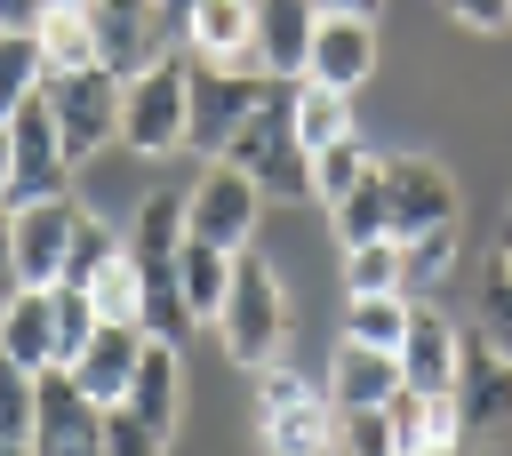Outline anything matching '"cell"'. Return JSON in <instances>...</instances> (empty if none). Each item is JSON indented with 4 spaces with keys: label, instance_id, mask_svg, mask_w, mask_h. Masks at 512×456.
<instances>
[{
    "label": "cell",
    "instance_id": "6da1fadb",
    "mask_svg": "<svg viewBox=\"0 0 512 456\" xmlns=\"http://www.w3.org/2000/svg\"><path fill=\"white\" fill-rule=\"evenodd\" d=\"M224 160L240 176H256L264 200H312V152L296 144V120H288V80H264L256 88V112L240 120V136L224 144Z\"/></svg>",
    "mask_w": 512,
    "mask_h": 456
},
{
    "label": "cell",
    "instance_id": "7a4b0ae2",
    "mask_svg": "<svg viewBox=\"0 0 512 456\" xmlns=\"http://www.w3.org/2000/svg\"><path fill=\"white\" fill-rule=\"evenodd\" d=\"M216 336H224L232 368H248V376L280 368V344H288V296H280V272H272L256 248L232 256V288H224Z\"/></svg>",
    "mask_w": 512,
    "mask_h": 456
},
{
    "label": "cell",
    "instance_id": "3957f363",
    "mask_svg": "<svg viewBox=\"0 0 512 456\" xmlns=\"http://www.w3.org/2000/svg\"><path fill=\"white\" fill-rule=\"evenodd\" d=\"M256 448L264 456H336V408L312 376L264 368L256 376Z\"/></svg>",
    "mask_w": 512,
    "mask_h": 456
},
{
    "label": "cell",
    "instance_id": "277c9868",
    "mask_svg": "<svg viewBox=\"0 0 512 456\" xmlns=\"http://www.w3.org/2000/svg\"><path fill=\"white\" fill-rule=\"evenodd\" d=\"M40 104H48L56 144H64L72 168L96 160L104 144H120V80H112L104 64H88V72H48V80H40Z\"/></svg>",
    "mask_w": 512,
    "mask_h": 456
},
{
    "label": "cell",
    "instance_id": "5b68a950",
    "mask_svg": "<svg viewBox=\"0 0 512 456\" xmlns=\"http://www.w3.org/2000/svg\"><path fill=\"white\" fill-rule=\"evenodd\" d=\"M184 80H192L184 48H168V56L144 64L136 80H120V144H128V152H144V160L184 152Z\"/></svg>",
    "mask_w": 512,
    "mask_h": 456
},
{
    "label": "cell",
    "instance_id": "8992f818",
    "mask_svg": "<svg viewBox=\"0 0 512 456\" xmlns=\"http://www.w3.org/2000/svg\"><path fill=\"white\" fill-rule=\"evenodd\" d=\"M376 200H384V240H424V232H456V176L424 152H392L376 160Z\"/></svg>",
    "mask_w": 512,
    "mask_h": 456
},
{
    "label": "cell",
    "instance_id": "52a82bcc",
    "mask_svg": "<svg viewBox=\"0 0 512 456\" xmlns=\"http://www.w3.org/2000/svg\"><path fill=\"white\" fill-rule=\"evenodd\" d=\"M264 208H272V200L256 192V176H240L232 160H208V168L192 176V192H184V240H208V248L240 256V248L256 240Z\"/></svg>",
    "mask_w": 512,
    "mask_h": 456
},
{
    "label": "cell",
    "instance_id": "ba28073f",
    "mask_svg": "<svg viewBox=\"0 0 512 456\" xmlns=\"http://www.w3.org/2000/svg\"><path fill=\"white\" fill-rule=\"evenodd\" d=\"M184 64H192V56H184ZM256 88H264V72L192 64V80H184V152L224 160V144H232V136H240V120L256 112Z\"/></svg>",
    "mask_w": 512,
    "mask_h": 456
},
{
    "label": "cell",
    "instance_id": "9c48e42d",
    "mask_svg": "<svg viewBox=\"0 0 512 456\" xmlns=\"http://www.w3.org/2000/svg\"><path fill=\"white\" fill-rule=\"evenodd\" d=\"M80 224H88V208H80L72 192L16 200V208H8V232H16V280H24V288H56V280H64V256H72V240H80Z\"/></svg>",
    "mask_w": 512,
    "mask_h": 456
},
{
    "label": "cell",
    "instance_id": "30bf717a",
    "mask_svg": "<svg viewBox=\"0 0 512 456\" xmlns=\"http://www.w3.org/2000/svg\"><path fill=\"white\" fill-rule=\"evenodd\" d=\"M88 32H96V64L112 80H136L144 64H160L176 48L160 0H88Z\"/></svg>",
    "mask_w": 512,
    "mask_h": 456
},
{
    "label": "cell",
    "instance_id": "8fae6325",
    "mask_svg": "<svg viewBox=\"0 0 512 456\" xmlns=\"http://www.w3.org/2000/svg\"><path fill=\"white\" fill-rule=\"evenodd\" d=\"M32 456H104V408H96L64 368H40V400H32Z\"/></svg>",
    "mask_w": 512,
    "mask_h": 456
},
{
    "label": "cell",
    "instance_id": "7c38bea8",
    "mask_svg": "<svg viewBox=\"0 0 512 456\" xmlns=\"http://www.w3.org/2000/svg\"><path fill=\"white\" fill-rule=\"evenodd\" d=\"M464 368V328L440 304H408V336H400V384L424 400H448Z\"/></svg>",
    "mask_w": 512,
    "mask_h": 456
},
{
    "label": "cell",
    "instance_id": "4fadbf2b",
    "mask_svg": "<svg viewBox=\"0 0 512 456\" xmlns=\"http://www.w3.org/2000/svg\"><path fill=\"white\" fill-rule=\"evenodd\" d=\"M456 424L464 440H504L512 432V360L488 352L480 336H464V368H456Z\"/></svg>",
    "mask_w": 512,
    "mask_h": 456
},
{
    "label": "cell",
    "instance_id": "5bb4252c",
    "mask_svg": "<svg viewBox=\"0 0 512 456\" xmlns=\"http://www.w3.org/2000/svg\"><path fill=\"white\" fill-rule=\"evenodd\" d=\"M64 176H72V160H64V144H56L48 104L32 96V104L8 120V208H16V200H48V192H64Z\"/></svg>",
    "mask_w": 512,
    "mask_h": 456
},
{
    "label": "cell",
    "instance_id": "9a60e30c",
    "mask_svg": "<svg viewBox=\"0 0 512 456\" xmlns=\"http://www.w3.org/2000/svg\"><path fill=\"white\" fill-rule=\"evenodd\" d=\"M176 48L192 64H224V72H256V0H200L176 24Z\"/></svg>",
    "mask_w": 512,
    "mask_h": 456
},
{
    "label": "cell",
    "instance_id": "2e32d148",
    "mask_svg": "<svg viewBox=\"0 0 512 456\" xmlns=\"http://www.w3.org/2000/svg\"><path fill=\"white\" fill-rule=\"evenodd\" d=\"M368 72H376V24H368V16H320L312 56H304V80H320V88L352 96Z\"/></svg>",
    "mask_w": 512,
    "mask_h": 456
},
{
    "label": "cell",
    "instance_id": "e0dca14e",
    "mask_svg": "<svg viewBox=\"0 0 512 456\" xmlns=\"http://www.w3.org/2000/svg\"><path fill=\"white\" fill-rule=\"evenodd\" d=\"M136 360H144V328H128V320H104L96 336H88V352L64 368L96 408H120L128 400V384H136Z\"/></svg>",
    "mask_w": 512,
    "mask_h": 456
},
{
    "label": "cell",
    "instance_id": "ac0fdd59",
    "mask_svg": "<svg viewBox=\"0 0 512 456\" xmlns=\"http://www.w3.org/2000/svg\"><path fill=\"white\" fill-rule=\"evenodd\" d=\"M320 8L312 0H256V72L264 80H304Z\"/></svg>",
    "mask_w": 512,
    "mask_h": 456
},
{
    "label": "cell",
    "instance_id": "d6986e66",
    "mask_svg": "<svg viewBox=\"0 0 512 456\" xmlns=\"http://www.w3.org/2000/svg\"><path fill=\"white\" fill-rule=\"evenodd\" d=\"M384 424H392V456H456V448H464L456 400H424V392H408V384L384 400Z\"/></svg>",
    "mask_w": 512,
    "mask_h": 456
},
{
    "label": "cell",
    "instance_id": "ffe728a7",
    "mask_svg": "<svg viewBox=\"0 0 512 456\" xmlns=\"http://www.w3.org/2000/svg\"><path fill=\"white\" fill-rule=\"evenodd\" d=\"M320 392H328V408H384L400 392V360L392 352H368V344H336Z\"/></svg>",
    "mask_w": 512,
    "mask_h": 456
},
{
    "label": "cell",
    "instance_id": "44dd1931",
    "mask_svg": "<svg viewBox=\"0 0 512 456\" xmlns=\"http://www.w3.org/2000/svg\"><path fill=\"white\" fill-rule=\"evenodd\" d=\"M120 408H136L152 432H168V440H176V416H184V352L144 336V360H136V384H128V400H120Z\"/></svg>",
    "mask_w": 512,
    "mask_h": 456
},
{
    "label": "cell",
    "instance_id": "7402d4cb",
    "mask_svg": "<svg viewBox=\"0 0 512 456\" xmlns=\"http://www.w3.org/2000/svg\"><path fill=\"white\" fill-rule=\"evenodd\" d=\"M168 280H176V304H184L192 320H216V312H224V288H232V256L208 248V240H184L176 264H168Z\"/></svg>",
    "mask_w": 512,
    "mask_h": 456
},
{
    "label": "cell",
    "instance_id": "603a6c76",
    "mask_svg": "<svg viewBox=\"0 0 512 456\" xmlns=\"http://www.w3.org/2000/svg\"><path fill=\"white\" fill-rule=\"evenodd\" d=\"M120 240H128V256H136L144 272L176 264V248H184V192H176V184H168V192H144V208H136V224H128Z\"/></svg>",
    "mask_w": 512,
    "mask_h": 456
},
{
    "label": "cell",
    "instance_id": "cb8c5ba5",
    "mask_svg": "<svg viewBox=\"0 0 512 456\" xmlns=\"http://www.w3.org/2000/svg\"><path fill=\"white\" fill-rule=\"evenodd\" d=\"M288 120H296V144L304 152H328L352 136V96L320 88V80H288Z\"/></svg>",
    "mask_w": 512,
    "mask_h": 456
},
{
    "label": "cell",
    "instance_id": "d4e9b609",
    "mask_svg": "<svg viewBox=\"0 0 512 456\" xmlns=\"http://www.w3.org/2000/svg\"><path fill=\"white\" fill-rule=\"evenodd\" d=\"M88 304H96V320H128V328L144 320V264L128 256V240L88 272Z\"/></svg>",
    "mask_w": 512,
    "mask_h": 456
},
{
    "label": "cell",
    "instance_id": "484cf974",
    "mask_svg": "<svg viewBox=\"0 0 512 456\" xmlns=\"http://www.w3.org/2000/svg\"><path fill=\"white\" fill-rule=\"evenodd\" d=\"M0 360H16V368H56V352H48V288H24V296L0 312Z\"/></svg>",
    "mask_w": 512,
    "mask_h": 456
},
{
    "label": "cell",
    "instance_id": "4316f807",
    "mask_svg": "<svg viewBox=\"0 0 512 456\" xmlns=\"http://www.w3.org/2000/svg\"><path fill=\"white\" fill-rule=\"evenodd\" d=\"M32 40H40V56H48V72H88V64H96V32H88V0H80V8H40V24H32Z\"/></svg>",
    "mask_w": 512,
    "mask_h": 456
},
{
    "label": "cell",
    "instance_id": "83f0119b",
    "mask_svg": "<svg viewBox=\"0 0 512 456\" xmlns=\"http://www.w3.org/2000/svg\"><path fill=\"white\" fill-rule=\"evenodd\" d=\"M344 296H408V248L400 240L344 248Z\"/></svg>",
    "mask_w": 512,
    "mask_h": 456
},
{
    "label": "cell",
    "instance_id": "f1b7e54d",
    "mask_svg": "<svg viewBox=\"0 0 512 456\" xmlns=\"http://www.w3.org/2000/svg\"><path fill=\"white\" fill-rule=\"evenodd\" d=\"M40 80H48V56H40V40L32 32H0V128L40 96Z\"/></svg>",
    "mask_w": 512,
    "mask_h": 456
},
{
    "label": "cell",
    "instance_id": "f546056e",
    "mask_svg": "<svg viewBox=\"0 0 512 456\" xmlns=\"http://www.w3.org/2000/svg\"><path fill=\"white\" fill-rule=\"evenodd\" d=\"M400 336H408V296H352L344 304V344H368V352L400 360Z\"/></svg>",
    "mask_w": 512,
    "mask_h": 456
},
{
    "label": "cell",
    "instance_id": "4dcf8cb0",
    "mask_svg": "<svg viewBox=\"0 0 512 456\" xmlns=\"http://www.w3.org/2000/svg\"><path fill=\"white\" fill-rule=\"evenodd\" d=\"M96 328H104V320H96L88 288H48V352H56V368H72Z\"/></svg>",
    "mask_w": 512,
    "mask_h": 456
},
{
    "label": "cell",
    "instance_id": "1f68e13d",
    "mask_svg": "<svg viewBox=\"0 0 512 456\" xmlns=\"http://www.w3.org/2000/svg\"><path fill=\"white\" fill-rule=\"evenodd\" d=\"M368 168H376V152H368L360 136H344V144L312 152V200H320V208H336V200H344V192H352Z\"/></svg>",
    "mask_w": 512,
    "mask_h": 456
},
{
    "label": "cell",
    "instance_id": "d6a6232c",
    "mask_svg": "<svg viewBox=\"0 0 512 456\" xmlns=\"http://www.w3.org/2000/svg\"><path fill=\"white\" fill-rule=\"evenodd\" d=\"M472 336H480L488 352H504V360H512V272H504V264H488V272H480V304H472Z\"/></svg>",
    "mask_w": 512,
    "mask_h": 456
},
{
    "label": "cell",
    "instance_id": "836d02e7",
    "mask_svg": "<svg viewBox=\"0 0 512 456\" xmlns=\"http://www.w3.org/2000/svg\"><path fill=\"white\" fill-rule=\"evenodd\" d=\"M400 248H408V304H432V288L456 264V232H424V240H400Z\"/></svg>",
    "mask_w": 512,
    "mask_h": 456
},
{
    "label": "cell",
    "instance_id": "e575fe53",
    "mask_svg": "<svg viewBox=\"0 0 512 456\" xmlns=\"http://www.w3.org/2000/svg\"><path fill=\"white\" fill-rule=\"evenodd\" d=\"M32 400H40V368L0 360V440H32Z\"/></svg>",
    "mask_w": 512,
    "mask_h": 456
},
{
    "label": "cell",
    "instance_id": "d590c367",
    "mask_svg": "<svg viewBox=\"0 0 512 456\" xmlns=\"http://www.w3.org/2000/svg\"><path fill=\"white\" fill-rule=\"evenodd\" d=\"M336 456H392L384 408H336Z\"/></svg>",
    "mask_w": 512,
    "mask_h": 456
},
{
    "label": "cell",
    "instance_id": "8d00e7d4",
    "mask_svg": "<svg viewBox=\"0 0 512 456\" xmlns=\"http://www.w3.org/2000/svg\"><path fill=\"white\" fill-rule=\"evenodd\" d=\"M104 456H168V432H152L136 408H104Z\"/></svg>",
    "mask_w": 512,
    "mask_h": 456
},
{
    "label": "cell",
    "instance_id": "74e56055",
    "mask_svg": "<svg viewBox=\"0 0 512 456\" xmlns=\"http://www.w3.org/2000/svg\"><path fill=\"white\" fill-rule=\"evenodd\" d=\"M112 248H120V232L88 216V224H80V240H72V256H64V280H56V288H88V272H96Z\"/></svg>",
    "mask_w": 512,
    "mask_h": 456
},
{
    "label": "cell",
    "instance_id": "f35d334b",
    "mask_svg": "<svg viewBox=\"0 0 512 456\" xmlns=\"http://www.w3.org/2000/svg\"><path fill=\"white\" fill-rule=\"evenodd\" d=\"M448 8V24H464V32H504L512 24V0H440Z\"/></svg>",
    "mask_w": 512,
    "mask_h": 456
},
{
    "label": "cell",
    "instance_id": "ab89813d",
    "mask_svg": "<svg viewBox=\"0 0 512 456\" xmlns=\"http://www.w3.org/2000/svg\"><path fill=\"white\" fill-rule=\"evenodd\" d=\"M24 296V280H16V232H8V200H0V312Z\"/></svg>",
    "mask_w": 512,
    "mask_h": 456
},
{
    "label": "cell",
    "instance_id": "60d3db41",
    "mask_svg": "<svg viewBox=\"0 0 512 456\" xmlns=\"http://www.w3.org/2000/svg\"><path fill=\"white\" fill-rule=\"evenodd\" d=\"M48 0H0V32H32Z\"/></svg>",
    "mask_w": 512,
    "mask_h": 456
},
{
    "label": "cell",
    "instance_id": "b9f144b4",
    "mask_svg": "<svg viewBox=\"0 0 512 456\" xmlns=\"http://www.w3.org/2000/svg\"><path fill=\"white\" fill-rule=\"evenodd\" d=\"M312 8H320V16H368V24H376V0H312Z\"/></svg>",
    "mask_w": 512,
    "mask_h": 456
},
{
    "label": "cell",
    "instance_id": "7bdbcfd3",
    "mask_svg": "<svg viewBox=\"0 0 512 456\" xmlns=\"http://www.w3.org/2000/svg\"><path fill=\"white\" fill-rule=\"evenodd\" d=\"M160 8H168V32H176V24H184V16L200 8V0H160Z\"/></svg>",
    "mask_w": 512,
    "mask_h": 456
},
{
    "label": "cell",
    "instance_id": "ee69618b",
    "mask_svg": "<svg viewBox=\"0 0 512 456\" xmlns=\"http://www.w3.org/2000/svg\"><path fill=\"white\" fill-rule=\"evenodd\" d=\"M0 200H8V128H0Z\"/></svg>",
    "mask_w": 512,
    "mask_h": 456
},
{
    "label": "cell",
    "instance_id": "f6af8a7d",
    "mask_svg": "<svg viewBox=\"0 0 512 456\" xmlns=\"http://www.w3.org/2000/svg\"><path fill=\"white\" fill-rule=\"evenodd\" d=\"M496 264H504V272H512V224H504V248H496Z\"/></svg>",
    "mask_w": 512,
    "mask_h": 456
},
{
    "label": "cell",
    "instance_id": "bcb514c9",
    "mask_svg": "<svg viewBox=\"0 0 512 456\" xmlns=\"http://www.w3.org/2000/svg\"><path fill=\"white\" fill-rule=\"evenodd\" d=\"M0 456H32V440H0Z\"/></svg>",
    "mask_w": 512,
    "mask_h": 456
},
{
    "label": "cell",
    "instance_id": "7dc6e473",
    "mask_svg": "<svg viewBox=\"0 0 512 456\" xmlns=\"http://www.w3.org/2000/svg\"><path fill=\"white\" fill-rule=\"evenodd\" d=\"M48 8H80V0H48Z\"/></svg>",
    "mask_w": 512,
    "mask_h": 456
}]
</instances>
